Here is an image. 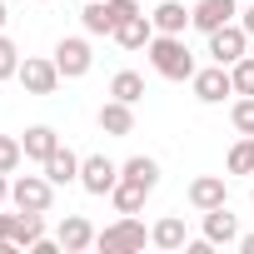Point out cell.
<instances>
[{"label": "cell", "mask_w": 254, "mask_h": 254, "mask_svg": "<svg viewBox=\"0 0 254 254\" xmlns=\"http://www.w3.org/2000/svg\"><path fill=\"white\" fill-rule=\"evenodd\" d=\"M145 55H150L155 75H165V80H194V55H190L185 35H155Z\"/></svg>", "instance_id": "6da1fadb"}, {"label": "cell", "mask_w": 254, "mask_h": 254, "mask_svg": "<svg viewBox=\"0 0 254 254\" xmlns=\"http://www.w3.org/2000/svg\"><path fill=\"white\" fill-rule=\"evenodd\" d=\"M145 239H150V229H145L135 214H120L110 229L95 234V249H100V254H130V249H145Z\"/></svg>", "instance_id": "7a4b0ae2"}, {"label": "cell", "mask_w": 254, "mask_h": 254, "mask_svg": "<svg viewBox=\"0 0 254 254\" xmlns=\"http://www.w3.org/2000/svg\"><path fill=\"white\" fill-rule=\"evenodd\" d=\"M10 204L25 209V214H50L55 185H50L45 175H20V180H10Z\"/></svg>", "instance_id": "3957f363"}, {"label": "cell", "mask_w": 254, "mask_h": 254, "mask_svg": "<svg viewBox=\"0 0 254 254\" xmlns=\"http://www.w3.org/2000/svg\"><path fill=\"white\" fill-rule=\"evenodd\" d=\"M20 85H25V95H55L60 90V65H55V55L45 60V55H25L20 60V75H15Z\"/></svg>", "instance_id": "277c9868"}, {"label": "cell", "mask_w": 254, "mask_h": 254, "mask_svg": "<svg viewBox=\"0 0 254 254\" xmlns=\"http://www.w3.org/2000/svg\"><path fill=\"white\" fill-rule=\"evenodd\" d=\"M115 185H120V165H115L110 155H85V160H80V190H85V194L105 199Z\"/></svg>", "instance_id": "5b68a950"}, {"label": "cell", "mask_w": 254, "mask_h": 254, "mask_svg": "<svg viewBox=\"0 0 254 254\" xmlns=\"http://www.w3.org/2000/svg\"><path fill=\"white\" fill-rule=\"evenodd\" d=\"M55 65H60V75H65V80H85V75H90V65H95L90 40H85V35H65V40L55 45Z\"/></svg>", "instance_id": "8992f818"}, {"label": "cell", "mask_w": 254, "mask_h": 254, "mask_svg": "<svg viewBox=\"0 0 254 254\" xmlns=\"http://www.w3.org/2000/svg\"><path fill=\"white\" fill-rule=\"evenodd\" d=\"M244 50H249V30H244L239 20H229V25L209 30V55H214V65H234Z\"/></svg>", "instance_id": "52a82bcc"}, {"label": "cell", "mask_w": 254, "mask_h": 254, "mask_svg": "<svg viewBox=\"0 0 254 254\" xmlns=\"http://www.w3.org/2000/svg\"><path fill=\"white\" fill-rule=\"evenodd\" d=\"M194 100L199 105H224V95H234V75L229 65H209V70H194Z\"/></svg>", "instance_id": "ba28073f"}, {"label": "cell", "mask_w": 254, "mask_h": 254, "mask_svg": "<svg viewBox=\"0 0 254 254\" xmlns=\"http://www.w3.org/2000/svg\"><path fill=\"white\" fill-rule=\"evenodd\" d=\"M234 15H239V0H194V10H190V25H194L199 35H209V30L229 25Z\"/></svg>", "instance_id": "9c48e42d"}, {"label": "cell", "mask_w": 254, "mask_h": 254, "mask_svg": "<svg viewBox=\"0 0 254 254\" xmlns=\"http://www.w3.org/2000/svg\"><path fill=\"white\" fill-rule=\"evenodd\" d=\"M95 120H100V130H105L110 140L135 135V105H130V100H115V95H110V100L100 105V115H95Z\"/></svg>", "instance_id": "30bf717a"}, {"label": "cell", "mask_w": 254, "mask_h": 254, "mask_svg": "<svg viewBox=\"0 0 254 254\" xmlns=\"http://www.w3.org/2000/svg\"><path fill=\"white\" fill-rule=\"evenodd\" d=\"M55 239H60L65 254H85V249H95V224L85 214H65L60 229H55Z\"/></svg>", "instance_id": "8fae6325"}, {"label": "cell", "mask_w": 254, "mask_h": 254, "mask_svg": "<svg viewBox=\"0 0 254 254\" xmlns=\"http://www.w3.org/2000/svg\"><path fill=\"white\" fill-rule=\"evenodd\" d=\"M40 170H45V180H50L55 190H60V185H80V155H75L70 145H60V150H55Z\"/></svg>", "instance_id": "7c38bea8"}, {"label": "cell", "mask_w": 254, "mask_h": 254, "mask_svg": "<svg viewBox=\"0 0 254 254\" xmlns=\"http://www.w3.org/2000/svg\"><path fill=\"white\" fill-rule=\"evenodd\" d=\"M190 204H194L199 214L229 204V194H224V175H199V180H190Z\"/></svg>", "instance_id": "4fadbf2b"}, {"label": "cell", "mask_w": 254, "mask_h": 254, "mask_svg": "<svg viewBox=\"0 0 254 254\" xmlns=\"http://www.w3.org/2000/svg\"><path fill=\"white\" fill-rule=\"evenodd\" d=\"M160 30H155V20L140 10V15H130L120 30H115V40H120V50H150V40H155Z\"/></svg>", "instance_id": "5bb4252c"}, {"label": "cell", "mask_w": 254, "mask_h": 254, "mask_svg": "<svg viewBox=\"0 0 254 254\" xmlns=\"http://www.w3.org/2000/svg\"><path fill=\"white\" fill-rule=\"evenodd\" d=\"M204 239L209 244H239V219L229 214V204L204 209Z\"/></svg>", "instance_id": "9a60e30c"}, {"label": "cell", "mask_w": 254, "mask_h": 254, "mask_svg": "<svg viewBox=\"0 0 254 254\" xmlns=\"http://www.w3.org/2000/svg\"><path fill=\"white\" fill-rule=\"evenodd\" d=\"M20 145H25V160H35V165H45V160H50V155L60 150V135L50 130V125H30V130H25V140H20Z\"/></svg>", "instance_id": "2e32d148"}, {"label": "cell", "mask_w": 254, "mask_h": 254, "mask_svg": "<svg viewBox=\"0 0 254 254\" xmlns=\"http://www.w3.org/2000/svg\"><path fill=\"white\" fill-rule=\"evenodd\" d=\"M150 244H155V249H185V244H190V229H185V219H180V214H165V219H155V229H150Z\"/></svg>", "instance_id": "e0dca14e"}, {"label": "cell", "mask_w": 254, "mask_h": 254, "mask_svg": "<svg viewBox=\"0 0 254 254\" xmlns=\"http://www.w3.org/2000/svg\"><path fill=\"white\" fill-rule=\"evenodd\" d=\"M150 20H155V30H160V35H185V30H190V10L180 5V0H160Z\"/></svg>", "instance_id": "ac0fdd59"}, {"label": "cell", "mask_w": 254, "mask_h": 254, "mask_svg": "<svg viewBox=\"0 0 254 254\" xmlns=\"http://www.w3.org/2000/svg\"><path fill=\"white\" fill-rule=\"evenodd\" d=\"M110 199H115V214H140V209H145V199H150V190L120 175V185L110 190Z\"/></svg>", "instance_id": "d6986e66"}, {"label": "cell", "mask_w": 254, "mask_h": 254, "mask_svg": "<svg viewBox=\"0 0 254 254\" xmlns=\"http://www.w3.org/2000/svg\"><path fill=\"white\" fill-rule=\"evenodd\" d=\"M120 175L135 180V185H145V190L155 194V185H160V160H150V155H130V160L120 165Z\"/></svg>", "instance_id": "ffe728a7"}, {"label": "cell", "mask_w": 254, "mask_h": 254, "mask_svg": "<svg viewBox=\"0 0 254 254\" xmlns=\"http://www.w3.org/2000/svg\"><path fill=\"white\" fill-rule=\"evenodd\" d=\"M80 25H85V35H115V20H110V10H105V0H85Z\"/></svg>", "instance_id": "44dd1931"}, {"label": "cell", "mask_w": 254, "mask_h": 254, "mask_svg": "<svg viewBox=\"0 0 254 254\" xmlns=\"http://www.w3.org/2000/svg\"><path fill=\"white\" fill-rule=\"evenodd\" d=\"M40 239H45V219L20 209V219H15V239H10V244H15V249H35Z\"/></svg>", "instance_id": "7402d4cb"}, {"label": "cell", "mask_w": 254, "mask_h": 254, "mask_svg": "<svg viewBox=\"0 0 254 254\" xmlns=\"http://www.w3.org/2000/svg\"><path fill=\"white\" fill-rule=\"evenodd\" d=\"M110 95H115V100H130V105H135V100L145 95V75H140V70H120V75L110 80Z\"/></svg>", "instance_id": "603a6c76"}, {"label": "cell", "mask_w": 254, "mask_h": 254, "mask_svg": "<svg viewBox=\"0 0 254 254\" xmlns=\"http://www.w3.org/2000/svg\"><path fill=\"white\" fill-rule=\"evenodd\" d=\"M224 165H229V175H254V135H239Z\"/></svg>", "instance_id": "cb8c5ba5"}, {"label": "cell", "mask_w": 254, "mask_h": 254, "mask_svg": "<svg viewBox=\"0 0 254 254\" xmlns=\"http://www.w3.org/2000/svg\"><path fill=\"white\" fill-rule=\"evenodd\" d=\"M25 165V145L15 135H0V175H15Z\"/></svg>", "instance_id": "d4e9b609"}, {"label": "cell", "mask_w": 254, "mask_h": 254, "mask_svg": "<svg viewBox=\"0 0 254 254\" xmlns=\"http://www.w3.org/2000/svg\"><path fill=\"white\" fill-rule=\"evenodd\" d=\"M20 75V45L0 30V80H15Z\"/></svg>", "instance_id": "484cf974"}, {"label": "cell", "mask_w": 254, "mask_h": 254, "mask_svg": "<svg viewBox=\"0 0 254 254\" xmlns=\"http://www.w3.org/2000/svg\"><path fill=\"white\" fill-rule=\"evenodd\" d=\"M229 120H234L239 135H254V95H239V100L229 105Z\"/></svg>", "instance_id": "4316f807"}, {"label": "cell", "mask_w": 254, "mask_h": 254, "mask_svg": "<svg viewBox=\"0 0 254 254\" xmlns=\"http://www.w3.org/2000/svg\"><path fill=\"white\" fill-rule=\"evenodd\" d=\"M229 75H234V95H254V55H239Z\"/></svg>", "instance_id": "83f0119b"}, {"label": "cell", "mask_w": 254, "mask_h": 254, "mask_svg": "<svg viewBox=\"0 0 254 254\" xmlns=\"http://www.w3.org/2000/svg\"><path fill=\"white\" fill-rule=\"evenodd\" d=\"M15 219L20 214H0V254H15V244H10L15 239Z\"/></svg>", "instance_id": "f1b7e54d"}, {"label": "cell", "mask_w": 254, "mask_h": 254, "mask_svg": "<svg viewBox=\"0 0 254 254\" xmlns=\"http://www.w3.org/2000/svg\"><path fill=\"white\" fill-rule=\"evenodd\" d=\"M239 25H244V30H249V40H254V0H249V5L239 10Z\"/></svg>", "instance_id": "f546056e"}, {"label": "cell", "mask_w": 254, "mask_h": 254, "mask_svg": "<svg viewBox=\"0 0 254 254\" xmlns=\"http://www.w3.org/2000/svg\"><path fill=\"white\" fill-rule=\"evenodd\" d=\"M239 249H244V254H254V234H239Z\"/></svg>", "instance_id": "4dcf8cb0"}, {"label": "cell", "mask_w": 254, "mask_h": 254, "mask_svg": "<svg viewBox=\"0 0 254 254\" xmlns=\"http://www.w3.org/2000/svg\"><path fill=\"white\" fill-rule=\"evenodd\" d=\"M5 199H10V180H5V175H0V204H5Z\"/></svg>", "instance_id": "1f68e13d"}, {"label": "cell", "mask_w": 254, "mask_h": 254, "mask_svg": "<svg viewBox=\"0 0 254 254\" xmlns=\"http://www.w3.org/2000/svg\"><path fill=\"white\" fill-rule=\"evenodd\" d=\"M5 20H10V10H5V0H0V30H5Z\"/></svg>", "instance_id": "d6a6232c"}, {"label": "cell", "mask_w": 254, "mask_h": 254, "mask_svg": "<svg viewBox=\"0 0 254 254\" xmlns=\"http://www.w3.org/2000/svg\"><path fill=\"white\" fill-rule=\"evenodd\" d=\"M249 204H254V190H249Z\"/></svg>", "instance_id": "836d02e7"}]
</instances>
